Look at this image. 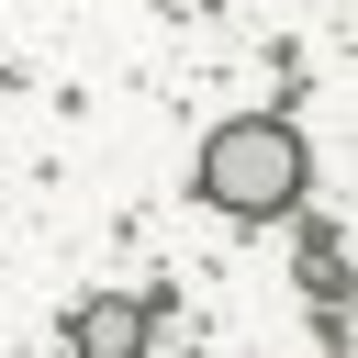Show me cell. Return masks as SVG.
I'll return each mask as SVG.
<instances>
[{
    "label": "cell",
    "instance_id": "6da1fadb",
    "mask_svg": "<svg viewBox=\"0 0 358 358\" xmlns=\"http://www.w3.org/2000/svg\"><path fill=\"white\" fill-rule=\"evenodd\" d=\"M190 190H201L224 224H280V213H302V190H313V145H302V123H280V112H235V123L201 134Z\"/></svg>",
    "mask_w": 358,
    "mask_h": 358
},
{
    "label": "cell",
    "instance_id": "7a4b0ae2",
    "mask_svg": "<svg viewBox=\"0 0 358 358\" xmlns=\"http://www.w3.org/2000/svg\"><path fill=\"white\" fill-rule=\"evenodd\" d=\"M145 336H157V302H78L67 313L78 358H145Z\"/></svg>",
    "mask_w": 358,
    "mask_h": 358
}]
</instances>
